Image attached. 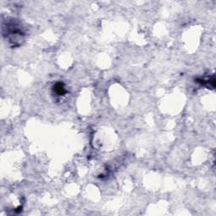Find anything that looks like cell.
Returning <instances> with one entry per match:
<instances>
[{
	"label": "cell",
	"instance_id": "cell-1",
	"mask_svg": "<svg viewBox=\"0 0 216 216\" xmlns=\"http://www.w3.org/2000/svg\"><path fill=\"white\" fill-rule=\"evenodd\" d=\"M54 90H55V92L58 95H63L64 94L66 93V90H65L64 85L62 83L56 84L55 86H54Z\"/></svg>",
	"mask_w": 216,
	"mask_h": 216
}]
</instances>
